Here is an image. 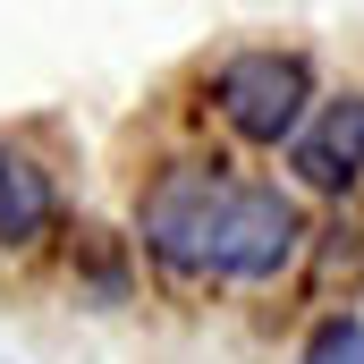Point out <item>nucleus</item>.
I'll return each instance as SVG.
<instances>
[{"label": "nucleus", "instance_id": "4", "mask_svg": "<svg viewBox=\"0 0 364 364\" xmlns=\"http://www.w3.org/2000/svg\"><path fill=\"white\" fill-rule=\"evenodd\" d=\"M43 220H51V178H43L26 153H9V144H0V246L43 237Z\"/></svg>", "mask_w": 364, "mask_h": 364}, {"label": "nucleus", "instance_id": "3", "mask_svg": "<svg viewBox=\"0 0 364 364\" xmlns=\"http://www.w3.org/2000/svg\"><path fill=\"white\" fill-rule=\"evenodd\" d=\"M288 161H296V178L314 186V195H348V178L364 170V93H339V102H322V110L296 127Z\"/></svg>", "mask_w": 364, "mask_h": 364}, {"label": "nucleus", "instance_id": "5", "mask_svg": "<svg viewBox=\"0 0 364 364\" xmlns=\"http://www.w3.org/2000/svg\"><path fill=\"white\" fill-rule=\"evenodd\" d=\"M296 364H364V322H322Z\"/></svg>", "mask_w": 364, "mask_h": 364}, {"label": "nucleus", "instance_id": "2", "mask_svg": "<svg viewBox=\"0 0 364 364\" xmlns=\"http://www.w3.org/2000/svg\"><path fill=\"white\" fill-rule=\"evenodd\" d=\"M305 93H314V77H305V60L296 51H237L229 68H220V85H212V102H220V119L246 136V144H296V127H305Z\"/></svg>", "mask_w": 364, "mask_h": 364}, {"label": "nucleus", "instance_id": "1", "mask_svg": "<svg viewBox=\"0 0 364 364\" xmlns=\"http://www.w3.org/2000/svg\"><path fill=\"white\" fill-rule=\"evenodd\" d=\"M237 212H246V186L203 170V161H178L161 170V186L144 195V246L186 279H229V246H237Z\"/></svg>", "mask_w": 364, "mask_h": 364}]
</instances>
